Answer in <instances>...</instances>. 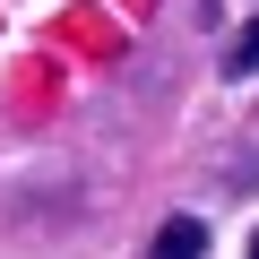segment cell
Masks as SVG:
<instances>
[{"instance_id":"2","label":"cell","mask_w":259,"mask_h":259,"mask_svg":"<svg viewBox=\"0 0 259 259\" xmlns=\"http://www.w3.org/2000/svg\"><path fill=\"white\" fill-rule=\"evenodd\" d=\"M250 69H259V18H250V26H242V44L225 52V78H250Z\"/></svg>"},{"instance_id":"3","label":"cell","mask_w":259,"mask_h":259,"mask_svg":"<svg viewBox=\"0 0 259 259\" xmlns=\"http://www.w3.org/2000/svg\"><path fill=\"white\" fill-rule=\"evenodd\" d=\"M242 259H259V233H250V250H242Z\"/></svg>"},{"instance_id":"1","label":"cell","mask_w":259,"mask_h":259,"mask_svg":"<svg viewBox=\"0 0 259 259\" xmlns=\"http://www.w3.org/2000/svg\"><path fill=\"white\" fill-rule=\"evenodd\" d=\"M147 259H207V225H199V216L156 225V250H147Z\"/></svg>"}]
</instances>
